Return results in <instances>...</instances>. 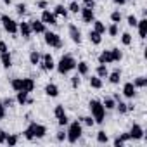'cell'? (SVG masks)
<instances>
[{
  "mask_svg": "<svg viewBox=\"0 0 147 147\" xmlns=\"http://www.w3.org/2000/svg\"><path fill=\"white\" fill-rule=\"evenodd\" d=\"M67 131H66V140L69 144H76L82 137V123L80 121H73V123H67Z\"/></svg>",
  "mask_w": 147,
  "mask_h": 147,
  "instance_id": "277c9868",
  "label": "cell"
},
{
  "mask_svg": "<svg viewBox=\"0 0 147 147\" xmlns=\"http://www.w3.org/2000/svg\"><path fill=\"white\" fill-rule=\"evenodd\" d=\"M90 87L92 88H102V78H99V76H92L90 78Z\"/></svg>",
  "mask_w": 147,
  "mask_h": 147,
  "instance_id": "d6a6232c",
  "label": "cell"
},
{
  "mask_svg": "<svg viewBox=\"0 0 147 147\" xmlns=\"http://www.w3.org/2000/svg\"><path fill=\"white\" fill-rule=\"evenodd\" d=\"M80 123H83V125H87V126H94V125H95V121H94L92 116H82V118H80Z\"/></svg>",
  "mask_w": 147,
  "mask_h": 147,
  "instance_id": "8d00e7d4",
  "label": "cell"
},
{
  "mask_svg": "<svg viewBox=\"0 0 147 147\" xmlns=\"http://www.w3.org/2000/svg\"><path fill=\"white\" fill-rule=\"evenodd\" d=\"M18 31H19L21 36L26 38V40H30V38H31V33H33L30 23H19V24H18Z\"/></svg>",
  "mask_w": 147,
  "mask_h": 147,
  "instance_id": "4fadbf2b",
  "label": "cell"
},
{
  "mask_svg": "<svg viewBox=\"0 0 147 147\" xmlns=\"http://www.w3.org/2000/svg\"><path fill=\"white\" fill-rule=\"evenodd\" d=\"M40 59H42V54L36 52V50H31V54H30V62H31L33 66H36V64H40Z\"/></svg>",
  "mask_w": 147,
  "mask_h": 147,
  "instance_id": "83f0119b",
  "label": "cell"
},
{
  "mask_svg": "<svg viewBox=\"0 0 147 147\" xmlns=\"http://www.w3.org/2000/svg\"><path fill=\"white\" fill-rule=\"evenodd\" d=\"M2 2H4L5 5H11V2H12V0H2Z\"/></svg>",
  "mask_w": 147,
  "mask_h": 147,
  "instance_id": "11a10c76",
  "label": "cell"
},
{
  "mask_svg": "<svg viewBox=\"0 0 147 147\" xmlns=\"http://www.w3.org/2000/svg\"><path fill=\"white\" fill-rule=\"evenodd\" d=\"M45 43L49 47H54V49H61L62 47V42H61V36L57 33H52V31H45Z\"/></svg>",
  "mask_w": 147,
  "mask_h": 147,
  "instance_id": "5b68a950",
  "label": "cell"
},
{
  "mask_svg": "<svg viewBox=\"0 0 147 147\" xmlns=\"http://www.w3.org/2000/svg\"><path fill=\"white\" fill-rule=\"evenodd\" d=\"M55 67L59 71V75H67L69 71H73V69L76 67V61H75V57H73V55L66 54V55L61 57V61L55 64Z\"/></svg>",
  "mask_w": 147,
  "mask_h": 147,
  "instance_id": "7a4b0ae2",
  "label": "cell"
},
{
  "mask_svg": "<svg viewBox=\"0 0 147 147\" xmlns=\"http://www.w3.org/2000/svg\"><path fill=\"white\" fill-rule=\"evenodd\" d=\"M4 52H9L7 43H5V42H0V54H4Z\"/></svg>",
  "mask_w": 147,
  "mask_h": 147,
  "instance_id": "681fc988",
  "label": "cell"
},
{
  "mask_svg": "<svg viewBox=\"0 0 147 147\" xmlns=\"http://www.w3.org/2000/svg\"><path fill=\"white\" fill-rule=\"evenodd\" d=\"M128 133H130V140H140V138H144V128L140 125H137V123L131 125V128H130Z\"/></svg>",
  "mask_w": 147,
  "mask_h": 147,
  "instance_id": "9c48e42d",
  "label": "cell"
},
{
  "mask_svg": "<svg viewBox=\"0 0 147 147\" xmlns=\"http://www.w3.org/2000/svg\"><path fill=\"white\" fill-rule=\"evenodd\" d=\"M11 87H12L16 92H19L21 87H23V78H14V80H11Z\"/></svg>",
  "mask_w": 147,
  "mask_h": 147,
  "instance_id": "836d02e7",
  "label": "cell"
},
{
  "mask_svg": "<svg viewBox=\"0 0 147 147\" xmlns=\"http://www.w3.org/2000/svg\"><path fill=\"white\" fill-rule=\"evenodd\" d=\"M28 92H24V90H19L18 92V95H16V102L18 104H21V106H24V104H28Z\"/></svg>",
  "mask_w": 147,
  "mask_h": 147,
  "instance_id": "603a6c76",
  "label": "cell"
},
{
  "mask_svg": "<svg viewBox=\"0 0 147 147\" xmlns=\"http://www.w3.org/2000/svg\"><path fill=\"white\" fill-rule=\"evenodd\" d=\"M107 78H109V83L118 85L119 80H121V71H119V69H114L113 73H109V75H107Z\"/></svg>",
  "mask_w": 147,
  "mask_h": 147,
  "instance_id": "d6986e66",
  "label": "cell"
},
{
  "mask_svg": "<svg viewBox=\"0 0 147 147\" xmlns=\"http://www.w3.org/2000/svg\"><path fill=\"white\" fill-rule=\"evenodd\" d=\"M135 90H137V88H135V85H133L131 82H128V83L123 85V95L128 97V99H133V97H135V94H137Z\"/></svg>",
  "mask_w": 147,
  "mask_h": 147,
  "instance_id": "9a60e30c",
  "label": "cell"
},
{
  "mask_svg": "<svg viewBox=\"0 0 147 147\" xmlns=\"http://www.w3.org/2000/svg\"><path fill=\"white\" fill-rule=\"evenodd\" d=\"M42 23L43 24H50V26H55L57 24V16L50 11H43L42 12Z\"/></svg>",
  "mask_w": 147,
  "mask_h": 147,
  "instance_id": "8fae6325",
  "label": "cell"
},
{
  "mask_svg": "<svg viewBox=\"0 0 147 147\" xmlns=\"http://www.w3.org/2000/svg\"><path fill=\"white\" fill-rule=\"evenodd\" d=\"M76 69H78V75H80V76H87V75H88V64H87L85 61L76 62Z\"/></svg>",
  "mask_w": 147,
  "mask_h": 147,
  "instance_id": "44dd1931",
  "label": "cell"
},
{
  "mask_svg": "<svg viewBox=\"0 0 147 147\" xmlns=\"http://www.w3.org/2000/svg\"><path fill=\"white\" fill-rule=\"evenodd\" d=\"M128 140H130V133H121V135L114 140V145H116V147H123V144L128 142Z\"/></svg>",
  "mask_w": 147,
  "mask_h": 147,
  "instance_id": "484cf974",
  "label": "cell"
},
{
  "mask_svg": "<svg viewBox=\"0 0 147 147\" xmlns=\"http://www.w3.org/2000/svg\"><path fill=\"white\" fill-rule=\"evenodd\" d=\"M111 21H113V23H116V24H118V23H119V21H121V12H119V11H114V12H113V14H111Z\"/></svg>",
  "mask_w": 147,
  "mask_h": 147,
  "instance_id": "7bdbcfd3",
  "label": "cell"
},
{
  "mask_svg": "<svg viewBox=\"0 0 147 147\" xmlns=\"http://www.w3.org/2000/svg\"><path fill=\"white\" fill-rule=\"evenodd\" d=\"M83 5H85V7L94 9V7H95V0H83Z\"/></svg>",
  "mask_w": 147,
  "mask_h": 147,
  "instance_id": "bcb514c9",
  "label": "cell"
},
{
  "mask_svg": "<svg viewBox=\"0 0 147 147\" xmlns=\"http://www.w3.org/2000/svg\"><path fill=\"white\" fill-rule=\"evenodd\" d=\"M97 142H99V144H107V142H109V137H107V133H106L104 130H100V131L97 133Z\"/></svg>",
  "mask_w": 147,
  "mask_h": 147,
  "instance_id": "e575fe53",
  "label": "cell"
},
{
  "mask_svg": "<svg viewBox=\"0 0 147 147\" xmlns=\"http://www.w3.org/2000/svg\"><path fill=\"white\" fill-rule=\"evenodd\" d=\"M111 57H113V62H118L123 59V52L119 49H111Z\"/></svg>",
  "mask_w": 147,
  "mask_h": 147,
  "instance_id": "1f68e13d",
  "label": "cell"
},
{
  "mask_svg": "<svg viewBox=\"0 0 147 147\" xmlns=\"http://www.w3.org/2000/svg\"><path fill=\"white\" fill-rule=\"evenodd\" d=\"M54 114H55L57 123H59L61 126H66V125L69 123V118H67V114H66V111H64V106H62V104H57V106H55Z\"/></svg>",
  "mask_w": 147,
  "mask_h": 147,
  "instance_id": "52a82bcc",
  "label": "cell"
},
{
  "mask_svg": "<svg viewBox=\"0 0 147 147\" xmlns=\"http://www.w3.org/2000/svg\"><path fill=\"white\" fill-rule=\"evenodd\" d=\"M107 75H109L107 64H99V66H97V76H99V78H107Z\"/></svg>",
  "mask_w": 147,
  "mask_h": 147,
  "instance_id": "d4e9b609",
  "label": "cell"
},
{
  "mask_svg": "<svg viewBox=\"0 0 147 147\" xmlns=\"http://www.w3.org/2000/svg\"><path fill=\"white\" fill-rule=\"evenodd\" d=\"M88 38H90V42L94 43V45H99L100 42H102V36H100V33H97V31H90V35H88Z\"/></svg>",
  "mask_w": 147,
  "mask_h": 147,
  "instance_id": "4316f807",
  "label": "cell"
},
{
  "mask_svg": "<svg viewBox=\"0 0 147 147\" xmlns=\"http://www.w3.org/2000/svg\"><path fill=\"white\" fill-rule=\"evenodd\" d=\"M137 23H138V19H137V18H135L133 14H130V16H128V24L135 28V26H137Z\"/></svg>",
  "mask_w": 147,
  "mask_h": 147,
  "instance_id": "f6af8a7d",
  "label": "cell"
},
{
  "mask_svg": "<svg viewBox=\"0 0 147 147\" xmlns=\"http://www.w3.org/2000/svg\"><path fill=\"white\" fill-rule=\"evenodd\" d=\"M133 85H135V88H145L147 87V78L145 76H138V78L133 80Z\"/></svg>",
  "mask_w": 147,
  "mask_h": 147,
  "instance_id": "f1b7e54d",
  "label": "cell"
},
{
  "mask_svg": "<svg viewBox=\"0 0 147 147\" xmlns=\"http://www.w3.org/2000/svg\"><path fill=\"white\" fill-rule=\"evenodd\" d=\"M113 57H111V50H102L99 55V64H111Z\"/></svg>",
  "mask_w": 147,
  "mask_h": 147,
  "instance_id": "e0dca14e",
  "label": "cell"
},
{
  "mask_svg": "<svg viewBox=\"0 0 147 147\" xmlns=\"http://www.w3.org/2000/svg\"><path fill=\"white\" fill-rule=\"evenodd\" d=\"M80 12H82V19H83V23H87V24L94 23V19H95L94 9H90V7H83V9H80Z\"/></svg>",
  "mask_w": 147,
  "mask_h": 147,
  "instance_id": "7c38bea8",
  "label": "cell"
},
{
  "mask_svg": "<svg viewBox=\"0 0 147 147\" xmlns=\"http://www.w3.org/2000/svg\"><path fill=\"white\" fill-rule=\"evenodd\" d=\"M33 88H35V82H33L31 78H23V87H21V90H24V92L31 94V92H33Z\"/></svg>",
  "mask_w": 147,
  "mask_h": 147,
  "instance_id": "ffe728a7",
  "label": "cell"
},
{
  "mask_svg": "<svg viewBox=\"0 0 147 147\" xmlns=\"http://www.w3.org/2000/svg\"><path fill=\"white\" fill-rule=\"evenodd\" d=\"M116 107H118V113H119V114H126V113H128V104H125V102H121V100L116 102Z\"/></svg>",
  "mask_w": 147,
  "mask_h": 147,
  "instance_id": "d590c367",
  "label": "cell"
},
{
  "mask_svg": "<svg viewBox=\"0 0 147 147\" xmlns=\"http://www.w3.org/2000/svg\"><path fill=\"white\" fill-rule=\"evenodd\" d=\"M16 12H18L19 16H24V14H26V5H24V4H18V5H16Z\"/></svg>",
  "mask_w": 147,
  "mask_h": 147,
  "instance_id": "ee69618b",
  "label": "cell"
},
{
  "mask_svg": "<svg viewBox=\"0 0 147 147\" xmlns=\"http://www.w3.org/2000/svg\"><path fill=\"white\" fill-rule=\"evenodd\" d=\"M137 28H138V36L145 38L147 36V19H140L137 23Z\"/></svg>",
  "mask_w": 147,
  "mask_h": 147,
  "instance_id": "2e32d148",
  "label": "cell"
},
{
  "mask_svg": "<svg viewBox=\"0 0 147 147\" xmlns=\"http://www.w3.org/2000/svg\"><path fill=\"white\" fill-rule=\"evenodd\" d=\"M121 43H123V45H130V43H131V35L125 31V33L121 35Z\"/></svg>",
  "mask_w": 147,
  "mask_h": 147,
  "instance_id": "f35d334b",
  "label": "cell"
},
{
  "mask_svg": "<svg viewBox=\"0 0 147 147\" xmlns=\"http://www.w3.org/2000/svg\"><path fill=\"white\" fill-rule=\"evenodd\" d=\"M49 4H47V0H38V2H36V7L38 9H45Z\"/></svg>",
  "mask_w": 147,
  "mask_h": 147,
  "instance_id": "c3c4849f",
  "label": "cell"
},
{
  "mask_svg": "<svg viewBox=\"0 0 147 147\" xmlns=\"http://www.w3.org/2000/svg\"><path fill=\"white\" fill-rule=\"evenodd\" d=\"M107 33H109L111 36H118V24H116V23H113V24L107 28Z\"/></svg>",
  "mask_w": 147,
  "mask_h": 147,
  "instance_id": "60d3db41",
  "label": "cell"
},
{
  "mask_svg": "<svg viewBox=\"0 0 147 147\" xmlns=\"http://www.w3.org/2000/svg\"><path fill=\"white\" fill-rule=\"evenodd\" d=\"M55 138H57V142H62V140H66V133L64 131H57Z\"/></svg>",
  "mask_w": 147,
  "mask_h": 147,
  "instance_id": "7dc6e473",
  "label": "cell"
},
{
  "mask_svg": "<svg viewBox=\"0 0 147 147\" xmlns=\"http://www.w3.org/2000/svg\"><path fill=\"white\" fill-rule=\"evenodd\" d=\"M0 62H2V66H4L5 69H9V67L12 66V57H11V54H9V52L0 54Z\"/></svg>",
  "mask_w": 147,
  "mask_h": 147,
  "instance_id": "ac0fdd59",
  "label": "cell"
},
{
  "mask_svg": "<svg viewBox=\"0 0 147 147\" xmlns=\"http://www.w3.org/2000/svg\"><path fill=\"white\" fill-rule=\"evenodd\" d=\"M80 83H82V78H80L78 75L71 78V87H73V88H78V87H80Z\"/></svg>",
  "mask_w": 147,
  "mask_h": 147,
  "instance_id": "b9f144b4",
  "label": "cell"
},
{
  "mask_svg": "<svg viewBox=\"0 0 147 147\" xmlns=\"http://www.w3.org/2000/svg\"><path fill=\"white\" fill-rule=\"evenodd\" d=\"M23 133H24V138H26V140L43 138L45 133H47V128H45L43 125H38V123H30V126H28Z\"/></svg>",
  "mask_w": 147,
  "mask_h": 147,
  "instance_id": "6da1fadb",
  "label": "cell"
},
{
  "mask_svg": "<svg viewBox=\"0 0 147 147\" xmlns=\"http://www.w3.org/2000/svg\"><path fill=\"white\" fill-rule=\"evenodd\" d=\"M4 118H5V106L0 104V119H4Z\"/></svg>",
  "mask_w": 147,
  "mask_h": 147,
  "instance_id": "f5cc1de1",
  "label": "cell"
},
{
  "mask_svg": "<svg viewBox=\"0 0 147 147\" xmlns=\"http://www.w3.org/2000/svg\"><path fill=\"white\" fill-rule=\"evenodd\" d=\"M94 31H97V33H106V24L102 23V21H97V19H94Z\"/></svg>",
  "mask_w": 147,
  "mask_h": 147,
  "instance_id": "4dcf8cb0",
  "label": "cell"
},
{
  "mask_svg": "<svg viewBox=\"0 0 147 147\" xmlns=\"http://www.w3.org/2000/svg\"><path fill=\"white\" fill-rule=\"evenodd\" d=\"M71 12H75V14H78L80 12V5H78V2H76V0H73V2L69 4V7H67Z\"/></svg>",
  "mask_w": 147,
  "mask_h": 147,
  "instance_id": "ab89813d",
  "label": "cell"
},
{
  "mask_svg": "<svg viewBox=\"0 0 147 147\" xmlns=\"http://www.w3.org/2000/svg\"><path fill=\"white\" fill-rule=\"evenodd\" d=\"M40 66H42L43 71H52L55 67V61H54V57L50 54H43L42 59H40Z\"/></svg>",
  "mask_w": 147,
  "mask_h": 147,
  "instance_id": "ba28073f",
  "label": "cell"
},
{
  "mask_svg": "<svg viewBox=\"0 0 147 147\" xmlns=\"http://www.w3.org/2000/svg\"><path fill=\"white\" fill-rule=\"evenodd\" d=\"M18 142H19V137L18 135H9L7 133V138H5V144L7 145H16Z\"/></svg>",
  "mask_w": 147,
  "mask_h": 147,
  "instance_id": "74e56055",
  "label": "cell"
},
{
  "mask_svg": "<svg viewBox=\"0 0 147 147\" xmlns=\"http://www.w3.org/2000/svg\"><path fill=\"white\" fill-rule=\"evenodd\" d=\"M45 94H47L49 97H57V95H59V87L54 85V83H49V85L45 87Z\"/></svg>",
  "mask_w": 147,
  "mask_h": 147,
  "instance_id": "7402d4cb",
  "label": "cell"
},
{
  "mask_svg": "<svg viewBox=\"0 0 147 147\" xmlns=\"http://www.w3.org/2000/svg\"><path fill=\"white\" fill-rule=\"evenodd\" d=\"M2 104H4V106H5V107H11V106H12V104H14V99H11V97H9V99H5V100H4V102H2Z\"/></svg>",
  "mask_w": 147,
  "mask_h": 147,
  "instance_id": "816d5d0a",
  "label": "cell"
},
{
  "mask_svg": "<svg viewBox=\"0 0 147 147\" xmlns=\"http://www.w3.org/2000/svg\"><path fill=\"white\" fill-rule=\"evenodd\" d=\"M67 31H69V36H71V40L75 42V43H82V31L78 30V26L76 24H69L67 26Z\"/></svg>",
  "mask_w": 147,
  "mask_h": 147,
  "instance_id": "30bf717a",
  "label": "cell"
},
{
  "mask_svg": "<svg viewBox=\"0 0 147 147\" xmlns=\"http://www.w3.org/2000/svg\"><path fill=\"white\" fill-rule=\"evenodd\" d=\"M5 138H7V133L4 130H0V144H5Z\"/></svg>",
  "mask_w": 147,
  "mask_h": 147,
  "instance_id": "f907efd6",
  "label": "cell"
},
{
  "mask_svg": "<svg viewBox=\"0 0 147 147\" xmlns=\"http://www.w3.org/2000/svg\"><path fill=\"white\" fill-rule=\"evenodd\" d=\"M30 26H31V31L36 33V35L47 31V30H45V24L42 23V19H40V21H38V19H36V21H30Z\"/></svg>",
  "mask_w": 147,
  "mask_h": 147,
  "instance_id": "5bb4252c",
  "label": "cell"
},
{
  "mask_svg": "<svg viewBox=\"0 0 147 147\" xmlns=\"http://www.w3.org/2000/svg\"><path fill=\"white\" fill-rule=\"evenodd\" d=\"M54 14H55V16L67 18V9H66L64 5H61V4H59V5H55V7H54Z\"/></svg>",
  "mask_w": 147,
  "mask_h": 147,
  "instance_id": "f546056e",
  "label": "cell"
},
{
  "mask_svg": "<svg viewBox=\"0 0 147 147\" xmlns=\"http://www.w3.org/2000/svg\"><path fill=\"white\" fill-rule=\"evenodd\" d=\"M88 107H90V113H92V118L95 123H104V118H106V109L102 106L100 100L97 99H92L88 102Z\"/></svg>",
  "mask_w": 147,
  "mask_h": 147,
  "instance_id": "3957f363",
  "label": "cell"
},
{
  "mask_svg": "<svg viewBox=\"0 0 147 147\" xmlns=\"http://www.w3.org/2000/svg\"><path fill=\"white\" fill-rule=\"evenodd\" d=\"M102 106H104V109H106V111H111V109H114V107H116V100H114L113 97H104Z\"/></svg>",
  "mask_w": 147,
  "mask_h": 147,
  "instance_id": "cb8c5ba5",
  "label": "cell"
},
{
  "mask_svg": "<svg viewBox=\"0 0 147 147\" xmlns=\"http://www.w3.org/2000/svg\"><path fill=\"white\" fill-rule=\"evenodd\" d=\"M125 2L126 0H114V4H118V5H125Z\"/></svg>",
  "mask_w": 147,
  "mask_h": 147,
  "instance_id": "db71d44e",
  "label": "cell"
},
{
  "mask_svg": "<svg viewBox=\"0 0 147 147\" xmlns=\"http://www.w3.org/2000/svg\"><path fill=\"white\" fill-rule=\"evenodd\" d=\"M0 21H2L4 30H5L7 33H11V35H16V33H18V23H16L12 18H9V16H0Z\"/></svg>",
  "mask_w": 147,
  "mask_h": 147,
  "instance_id": "8992f818",
  "label": "cell"
}]
</instances>
